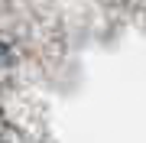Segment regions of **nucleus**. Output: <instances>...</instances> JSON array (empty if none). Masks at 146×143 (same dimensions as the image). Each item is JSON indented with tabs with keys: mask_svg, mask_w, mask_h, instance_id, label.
Wrapping results in <instances>:
<instances>
[{
	"mask_svg": "<svg viewBox=\"0 0 146 143\" xmlns=\"http://www.w3.org/2000/svg\"><path fill=\"white\" fill-rule=\"evenodd\" d=\"M10 65V52H7V46H0V69H7Z\"/></svg>",
	"mask_w": 146,
	"mask_h": 143,
	"instance_id": "obj_1",
	"label": "nucleus"
}]
</instances>
